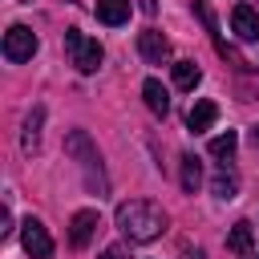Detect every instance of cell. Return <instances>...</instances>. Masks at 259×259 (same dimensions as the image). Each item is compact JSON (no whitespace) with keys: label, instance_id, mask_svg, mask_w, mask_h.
Instances as JSON below:
<instances>
[{"label":"cell","instance_id":"obj_1","mask_svg":"<svg viewBox=\"0 0 259 259\" xmlns=\"http://www.w3.org/2000/svg\"><path fill=\"white\" fill-rule=\"evenodd\" d=\"M170 227L166 210L150 198H130L117 206V231L130 239V243H154L162 231Z\"/></svg>","mask_w":259,"mask_h":259},{"label":"cell","instance_id":"obj_2","mask_svg":"<svg viewBox=\"0 0 259 259\" xmlns=\"http://www.w3.org/2000/svg\"><path fill=\"white\" fill-rule=\"evenodd\" d=\"M65 150L77 158V166H81V174H85V186L101 198L105 190H109V182H105V170H101V154H97V146L89 142V134L85 130H73L69 138H65Z\"/></svg>","mask_w":259,"mask_h":259},{"label":"cell","instance_id":"obj_3","mask_svg":"<svg viewBox=\"0 0 259 259\" xmlns=\"http://www.w3.org/2000/svg\"><path fill=\"white\" fill-rule=\"evenodd\" d=\"M65 53L77 65V73H97L101 61H105V49L89 32H81V28H65Z\"/></svg>","mask_w":259,"mask_h":259},{"label":"cell","instance_id":"obj_4","mask_svg":"<svg viewBox=\"0 0 259 259\" xmlns=\"http://www.w3.org/2000/svg\"><path fill=\"white\" fill-rule=\"evenodd\" d=\"M32 53H36V32L28 24H12L4 32V57L12 65H24V61H32Z\"/></svg>","mask_w":259,"mask_h":259},{"label":"cell","instance_id":"obj_5","mask_svg":"<svg viewBox=\"0 0 259 259\" xmlns=\"http://www.w3.org/2000/svg\"><path fill=\"white\" fill-rule=\"evenodd\" d=\"M20 243H24V251H28L32 259H53V239H49L45 223L32 219V214L20 223Z\"/></svg>","mask_w":259,"mask_h":259},{"label":"cell","instance_id":"obj_6","mask_svg":"<svg viewBox=\"0 0 259 259\" xmlns=\"http://www.w3.org/2000/svg\"><path fill=\"white\" fill-rule=\"evenodd\" d=\"M138 53L146 65H162V61H170V40L158 28H146V32H138Z\"/></svg>","mask_w":259,"mask_h":259},{"label":"cell","instance_id":"obj_7","mask_svg":"<svg viewBox=\"0 0 259 259\" xmlns=\"http://www.w3.org/2000/svg\"><path fill=\"white\" fill-rule=\"evenodd\" d=\"M97 227H101L97 210H77V214L69 219V243H73V247H89L93 235H97Z\"/></svg>","mask_w":259,"mask_h":259},{"label":"cell","instance_id":"obj_8","mask_svg":"<svg viewBox=\"0 0 259 259\" xmlns=\"http://www.w3.org/2000/svg\"><path fill=\"white\" fill-rule=\"evenodd\" d=\"M231 32L239 40H259V12L251 4H235L231 8Z\"/></svg>","mask_w":259,"mask_h":259},{"label":"cell","instance_id":"obj_9","mask_svg":"<svg viewBox=\"0 0 259 259\" xmlns=\"http://www.w3.org/2000/svg\"><path fill=\"white\" fill-rule=\"evenodd\" d=\"M142 97H146V109H150L154 117H166V113H170V93L162 89L158 77H146V81H142Z\"/></svg>","mask_w":259,"mask_h":259},{"label":"cell","instance_id":"obj_10","mask_svg":"<svg viewBox=\"0 0 259 259\" xmlns=\"http://www.w3.org/2000/svg\"><path fill=\"white\" fill-rule=\"evenodd\" d=\"M214 117H219V105L202 97V101H194V105H190V113H186V130H190V134H202V130H210V125H214Z\"/></svg>","mask_w":259,"mask_h":259},{"label":"cell","instance_id":"obj_11","mask_svg":"<svg viewBox=\"0 0 259 259\" xmlns=\"http://www.w3.org/2000/svg\"><path fill=\"white\" fill-rule=\"evenodd\" d=\"M251 243H255V239H251V223H247V219H239V223L227 231V251L243 259V255H251Z\"/></svg>","mask_w":259,"mask_h":259},{"label":"cell","instance_id":"obj_12","mask_svg":"<svg viewBox=\"0 0 259 259\" xmlns=\"http://www.w3.org/2000/svg\"><path fill=\"white\" fill-rule=\"evenodd\" d=\"M97 20L109 24V28L125 24L130 20V0H97Z\"/></svg>","mask_w":259,"mask_h":259},{"label":"cell","instance_id":"obj_13","mask_svg":"<svg viewBox=\"0 0 259 259\" xmlns=\"http://www.w3.org/2000/svg\"><path fill=\"white\" fill-rule=\"evenodd\" d=\"M178 162H182V190H186V194H194V190L202 186V162H198L194 154H182Z\"/></svg>","mask_w":259,"mask_h":259},{"label":"cell","instance_id":"obj_14","mask_svg":"<svg viewBox=\"0 0 259 259\" xmlns=\"http://www.w3.org/2000/svg\"><path fill=\"white\" fill-rule=\"evenodd\" d=\"M40 121H45V109L36 105V109L28 113V121H24V138H20V146H24L28 154H36V146H40Z\"/></svg>","mask_w":259,"mask_h":259},{"label":"cell","instance_id":"obj_15","mask_svg":"<svg viewBox=\"0 0 259 259\" xmlns=\"http://www.w3.org/2000/svg\"><path fill=\"white\" fill-rule=\"evenodd\" d=\"M198 81H202V69L194 61H174V85L178 89H194Z\"/></svg>","mask_w":259,"mask_h":259},{"label":"cell","instance_id":"obj_16","mask_svg":"<svg viewBox=\"0 0 259 259\" xmlns=\"http://www.w3.org/2000/svg\"><path fill=\"white\" fill-rule=\"evenodd\" d=\"M210 190L219 194V198H235V190H239V178H235V170H227V162L219 166V174L210 178Z\"/></svg>","mask_w":259,"mask_h":259},{"label":"cell","instance_id":"obj_17","mask_svg":"<svg viewBox=\"0 0 259 259\" xmlns=\"http://www.w3.org/2000/svg\"><path fill=\"white\" fill-rule=\"evenodd\" d=\"M235 146H239V134H235V130H227V134L210 138V154H214L219 162H231V158H235Z\"/></svg>","mask_w":259,"mask_h":259},{"label":"cell","instance_id":"obj_18","mask_svg":"<svg viewBox=\"0 0 259 259\" xmlns=\"http://www.w3.org/2000/svg\"><path fill=\"white\" fill-rule=\"evenodd\" d=\"M101 259H125V251H121V247H105V251H101Z\"/></svg>","mask_w":259,"mask_h":259},{"label":"cell","instance_id":"obj_19","mask_svg":"<svg viewBox=\"0 0 259 259\" xmlns=\"http://www.w3.org/2000/svg\"><path fill=\"white\" fill-rule=\"evenodd\" d=\"M190 259H206V251H194V255H190Z\"/></svg>","mask_w":259,"mask_h":259}]
</instances>
